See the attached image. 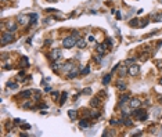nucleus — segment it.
Instances as JSON below:
<instances>
[{"instance_id":"nucleus-4","label":"nucleus","mask_w":162,"mask_h":137,"mask_svg":"<svg viewBox=\"0 0 162 137\" xmlns=\"http://www.w3.org/2000/svg\"><path fill=\"white\" fill-rule=\"evenodd\" d=\"M139 72H140V65L132 64V65H129L128 67V73L130 75V76H137Z\"/></svg>"},{"instance_id":"nucleus-38","label":"nucleus","mask_w":162,"mask_h":137,"mask_svg":"<svg viewBox=\"0 0 162 137\" xmlns=\"http://www.w3.org/2000/svg\"><path fill=\"white\" fill-rule=\"evenodd\" d=\"M159 85H162V78H161V79H159Z\"/></svg>"},{"instance_id":"nucleus-26","label":"nucleus","mask_w":162,"mask_h":137,"mask_svg":"<svg viewBox=\"0 0 162 137\" xmlns=\"http://www.w3.org/2000/svg\"><path fill=\"white\" fill-rule=\"evenodd\" d=\"M7 86H9V89H11V90H15L18 87L17 83H11V82H9V83H7Z\"/></svg>"},{"instance_id":"nucleus-22","label":"nucleus","mask_w":162,"mask_h":137,"mask_svg":"<svg viewBox=\"0 0 162 137\" xmlns=\"http://www.w3.org/2000/svg\"><path fill=\"white\" fill-rule=\"evenodd\" d=\"M110 123L112 125V126H116V125H122L123 123V120L121 119V120H118V119H111L110 120Z\"/></svg>"},{"instance_id":"nucleus-31","label":"nucleus","mask_w":162,"mask_h":137,"mask_svg":"<svg viewBox=\"0 0 162 137\" xmlns=\"http://www.w3.org/2000/svg\"><path fill=\"white\" fill-rule=\"evenodd\" d=\"M139 20H136V18H134V20H132V22H130V25L132 26H140V24H139Z\"/></svg>"},{"instance_id":"nucleus-10","label":"nucleus","mask_w":162,"mask_h":137,"mask_svg":"<svg viewBox=\"0 0 162 137\" xmlns=\"http://www.w3.org/2000/svg\"><path fill=\"white\" fill-rule=\"evenodd\" d=\"M29 18H30V15H25V14H22V15L18 17V24H21V25H26Z\"/></svg>"},{"instance_id":"nucleus-9","label":"nucleus","mask_w":162,"mask_h":137,"mask_svg":"<svg viewBox=\"0 0 162 137\" xmlns=\"http://www.w3.org/2000/svg\"><path fill=\"white\" fill-rule=\"evenodd\" d=\"M129 105H130V108H140L141 101L139 98H130L129 100Z\"/></svg>"},{"instance_id":"nucleus-39","label":"nucleus","mask_w":162,"mask_h":137,"mask_svg":"<svg viewBox=\"0 0 162 137\" xmlns=\"http://www.w3.org/2000/svg\"><path fill=\"white\" fill-rule=\"evenodd\" d=\"M49 1H56V0H49Z\"/></svg>"},{"instance_id":"nucleus-19","label":"nucleus","mask_w":162,"mask_h":137,"mask_svg":"<svg viewBox=\"0 0 162 137\" xmlns=\"http://www.w3.org/2000/svg\"><path fill=\"white\" fill-rule=\"evenodd\" d=\"M122 120H123V125H125V126H128V127L133 126V122L130 119H128V116H126V118H122Z\"/></svg>"},{"instance_id":"nucleus-18","label":"nucleus","mask_w":162,"mask_h":137,"mask_svg":"<svg viewBox=\"0 0 162 137\" xmlns=\"http://www.w3.org/2000/svg\"><path fill=\"white\" fill-rule=\"evenodd\" d=\"M98 104H100V100H98V97H97V98H93L90 101V107L96 108V107H98Z\"/></svg>"},{"instance_id":"nucleus-28","label":"nucleus","mask_w":162,"mask_h":137,"mask_svg":"<svg viewBox=\"0 0 162 137\" xmlns=\"http://www.w3.org/2000/svg\"><path fill=\"white\" fill-rule=\"evenodd\" d=\"M21 62H22V67H28V65H29V62H28V58H26V57H22Z\"/></svg>"},{"instance_id":"nucleus-35","label":"nucleus","mask_w":162,"mask_h":137,"mask_svg":"<svg viewBox=\"0 0 162 137\" xmlns=\"http://www.w3.org/2000/svg\"><path fill=\"white\" fill-rule=\"evenodd\" d=\"M157 65H158V68H159V69H162V60L157 61Z\"/></svg>"},{"instance_id":"nucleus-12","label":"nucleus","mask_w":162,"mask_h":137,"mask_svg":"<svg viewBox=\"0 0 162 137\" xmlns=\"http://www.w3.org/2000/svg\"><path fill=\"white\" fill-rule=\"evenodd\" d=\"M96 50H97L98 54H102V56H104V53H105V50H107V46L102 44V43H98L97 46H96Z\"/></svg>"},{"instance_id":"nucleus-25","label":"nucleus","mask_w":162,"mask_h":137,"mask_svg":"<svg viewBox=\"0 0 162 137\" xmlns=\"http://www.w3.org/2000/svg\"><path fill=\"white\" fill-rule=\"evenodd\" d=\"M90 72V67H85V68L82 69V72H81V75L82 76H85V75H87V73Z\"/></svg>"},{"instance_id":"nucleus-32","label":"nucleus","mask_w":162,"mask_h":137,"mask_svg":"<svg viewBox=\"0 0 162 137\" xmlns=\"http://www.w3.org/2000/svg\"><path fill=\"white\" fill-rule=\"evenodd\" d=\"M118 89H119V90H125V89H126V85H125V83H118Z\"/></svg>"},{"instance_id":"nucleus-3","label":"nucleus","mask_w":162,"mask_h":137,"mask_svg":"<svg viewBox=\"0 0 162 137\" xmlns=\"http://www.w3.org/2000/svg\"><path fill=\"white\" fill-rule=\"evenodd\" d=\"M78 39L73 36V35H71V36H65L64 39H62V46H64L65 49H72L75 44H76Z\"/></svg>"},{"instance_id":"nucleus-21","label":"nucleus","mask_w":162,"mask_h":137,"mask_svg":"<svg viewBox=\"0 0 162 137\" xmlns=\"http://www.w3.org/2000/svg\"><path fill=\"white\" fill-rule=\"evenodd\" d=\"M32 107H33V103H32V101H25V103L22 104V108H25V109L32 108Z\"/></svg>"},{"instance_id":"nucleus-5","label":"nucleus","mask_w":162,"mask_h":137,"mask_svg":"<svg viewBox=\"0 0 162 137\" xmlns=\"http://www.w3.org/2000/svg\"><path fill=\"white\" fill-rule=\"evenodd\" d=\"M73 67H75V65H73V61L71 60V61H67L65 64L61 65V69H62V72H67V73H68L69 71L73 68Z\"/></svg>"},{"instance_id":"nucleus-20","label":"nucleus","mask_w":162,"mask_h":137,"mask_svg":"<svg viewBox=\"0 0 162 137\" xmlns=\"http://www.w3.org/2000/svg\"><path fill=\"white\" fill-rule=\"evenodd\" d=\"M68 115H69V118H71V119H75V118H76V115H78V112L75 111V109H69V111H68Z\"/></svg>"},{"instance_id":"nucleus-17","label":"nucleus","mask_w":162,"mask_h":137,"mask_svg":"<svg viewBox=\"0 0 162 137\" xmlns=\"http://www.w3.org/2000/svg\"><path fill=\"white\" fill-rule=\"evenodd\" d=\"M100 116V112H98V109H93V111L89 112V118H98Z\"/></svg>"},{"instance_id":"nucleus-23","label":"nucleus","mask_w":162,"mask_h":137,"mask_svg":"<svg viewBox=\"0 0 162 137\" xmlns=\"http://www.w3.org/2000/svg\"><path fill=\"white\" fill-rule=\"evenodd\" d=\"M67 97H68V94H67V93H62V94H61L60 105H64V103H65V101H67Z\"/></svg>"},{"instance_id":"nucleus-1","label":"nucleus","mask_w":162,"mask_h":137,"mask_svg":"<svg viewBox=\"0 0 162 137\" xmlns=\"http://www.w3.org/2000/svg\"><path fill=\"white\" fill-rule=\"evenodd\" d=\"M132 116L133 118H136L137 120H145L147 119V112H145V109H140V108H133V111H132Z\"/></svg>"},{"instance_id":"nucleus-16","label":"nucleus","mask_w":162,"mask_h":137,"mask_svg":"<svg viewBox=\"0 0 162 137\" xmlns=\"http://www.w3.org/2000/svg\"><path fill=\"white\" fill-rule=\"evenodd\" d=\"M61 65H62V64H60V62H57V61H54V62L51 64V68H53V71H54V72H60Z\"/></svg>"},{"instance_id":"nucleus-6","label":"nucleus","mask_w":162,"mask_h":137,"mask_svg":"<svg viewBox=\"0 0 162 137\" xmlns=\"http://www.w3.org/2000/svg\"><path fill=\"white\" fill-rule=\"evenodd\" d=\"M67 75H68V79H73V78H76L78 75H79V67H78V65H75V67H73V68L71 69Z\"/></svg>"},{"instance_id":"nucleus-36","label":"nucleus","mask_w":162,"mask_h":137,"mask_svg":"<svg viewBox=\"0 0 162 137\" xmlns=\"http://www.w3.org/2000/svg\"><path fill=\"white\" fill-rule=\"evenodd\" d=\"M83 93H85V94H90V93H91V89H85Z\"/></svg>"},{"instance_id":"nucleus-15","label":"nucleus","mask_w":162,"mask_h":137,"mask_svg":"<svg viewBox=\"0 0 162 137\" xmlns=\"http://www.w3.org/2000/svg\"><path fill=\"white\" fill-rule=\"evenodd\" d=\"M129 100H130L129 94H122L121 96V105H125L126 103H129Z\"/></svg>"},{"instance_id":"nucleus-11","label":"nucleus","mask_w":162,"mask_h":137,"mask_svg":"<svg viewBox=\"0 0 162 137\" xmlns=\"http://www.w3.org/2000/svg\"><path fill=\"white\" fill-rule=\"evenodd\" d=\"M6 25H7V29L10 30V32H15V30H17V24H15V22L14 21H7V24H6Z\"/></svg>"},{"instance_id":"nucleus-24","label":"nucleus","mask_w":162,"mask_h":137,"mask_svg":"<svg viewBox=\"0 0 162 137\" xmlns=\"http://www.w3.org/2000/svg\"><path fill=\"white\" fill-rule=\"evenodd\" d=\"M110 80H111V73L104 76V79H102V83H104V85H108V83H110Z\"/></svg>"},{"instance_id":"nucleus-2","label":"nucleus","mask_w":162,"mask_h":137,"mask_svg":"<svg viewBox=\"0 0 162 137\" xmlns=\"http://www.w3.org/2000/svg\"><path fill=\"white\" fill-rule=\"evenodd\" d=\"M14 40H15L14 32L7 30V32H3V33H1V46H6V44H9V43H13Z\"/></svg>"},{"instance_id":"nucleus-33","label":"nucleus","mask_w":162,"mask_h":137,"mask_svg":"<svg viewBox=\"0 0 162 137\" xmlns=\"http://www.w3.org/2000/svg\"><path fill=\"white\" fill-rule=\"evenodd\" d=\"M58 96H60V93H58V91H53V97H54V100L58 98Z\"/></svg>"},{"instance_id":"nucleus-30","label":"nucleus","mask_w":162,"mask_h":137,"mask_svg":"<svg viewBox=\"0 0 162 137\" xmlns=\"http://www.w3.org/2000/svg\"><path fill=\"white\" fill-rule=\"evenodd\" d=\"M104 44H105L107 47H108V46L111 47V46H112V39H108V38H107V39H105V43H104Z\"/></svg>"},{"instance_id":"nucleus-8","label":"nucleus","mask_w":162,"mask_h":137,"mask_svg":"<svg viewBox=\"0 0 162 137\" xmlns=\"http://www.w3.org/2000/svg\"><path fill=\"white\" fill-rule=\"evenodd\" d=\"M50 58H51V60H54V61H57L58 58H61V50L54 49V50L50 53Z\"/></svg>"},{"instance_id":"nucleus-27","label":"nucleus","mask_w":162,"mask_h":137,"mask_svg":"<svg viewBox=\"0 0 162 137\" xmlns=\"http://www.w3.org/2000/svg\"><path fill=\"white\" fill-rule=\"evenodd\" d=\"M134 61H136V58H128L125 61V64H126V67H129L130 64H134Z\"/></svg>"},{"instance_id":"nucleus-29","label":"nucleus","mask_w":162,"mask_h":137,"mask_svg":"<svg viewBox=\"0 0 162 137\" xmlns=\"http://www.w3.org/2000/svg\"><path fill=\"white\" fill-rule=\"evenodd\" d=\"M21 129H22V130H29V129H30V125L22 123V125H21Z\"/></svg>"},{"instance_id":"nucleus-37","label":"nucleus","mask_w":162,"mask_h":137,"mask_svg":"<svg viewBox=\"0 0 162 137\" xmlns=\"http://www.w3.org/2000/svg\"><path fill=\"white\" fill-rule=\"evenodd\" d=\"M141 134H143V133H141V132H137V133H134L133 136H141Z\"/></svg>"},{"instance_id":"nucleus-34","label":"nucleus","mask_w":162,"mask_h":137,"mask_svg":"<svg viewBox=\"0 0 162 137\" xmlns=\"http://www.w3.org/2000/svg\"><path fill=\"white\" fill-rule=\"evenodd\" d=\"M14 123H17V125H20V123H24V120H22V119H14Z\"/></svg>"},{"instance_id":"nucleus-7","label":"nucleus","mask_w":162,"mask_h":137,"mask_svg":"<svg viewBox=\"0 0 162 137\" xmlns=\"http://www.w3.org/2000/svg\"><path fill=\"white\" fill-rule=\"evenodd\" d=\"M32 90H24V91H21L20 94H18V98H22V100H28L29 97H32Z\"/></svg>"},{"instance_id":"nucleus-14","label":"nucleus","mask_w":162,"mask_h":137,"mask_svg":"<svg viewBox=\"0 0 162 137\" xmlns=\"http://www.w3.org/2000/svg\"><path fill=\"white\" fill-rule=\"evenodd\" d=\"M79 126H81L82 129H86V127H89V126H90V122L87 119H85V118H83V119L79 120Z\"/></svg>"},{"instance_id":"nucleus-13","label":"nucleus","mask_w":162,"mask_h":137,"mask_svg":"<svg viewBox=\"0 0 162 137\" xmlns=\"http://www.w3.org/2000/svg\"><path fill=\"white\" fill-rule=\"evenodd\" d=\"M76 46H78L79 49H85L86 46H87V43H86V40H85V39L79 38V39H78V42H76Z\"/></svg>"}]
</instances>
